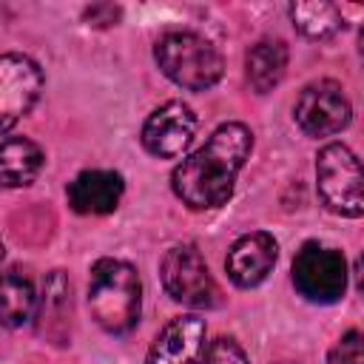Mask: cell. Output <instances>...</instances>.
Masks as SVG:
<instances>
[{"label": "cell", "mask_w": 364, "mask_h": 364, "mask_svg": "<svg viewBox=\"0 0 364 364\" xmlns=\"http://www.w3.org/2000/svg\"><path fill=\"white\" fill-rule=\"evenodd\" d=\"M253 151V134L242 122H222L202 148L185 156L173 173L171 188L191 210L222 208L236 185L239 171L245 168Z\"/></svg>", "instance_id": "6da1fadb"}, {"label": "cell", "mask_w": 364, "mask_h": 364, "mask_svg": "<svg viewBox=\"0 0 364 364\" xmlns=\"http://www.w3.org/2000/svg\"><path fill=\"white\" fill-rule=\"evenodd\" d=\"M88 310L111 336L134 330L142 310V282L136 267L122 259H97L88 276Z\"/></svg>", "instance_id": "7a4b0ae2"}, {"label": "cell", "mask_w": 364, "mask_h": 364, "mask_svg": "<svg viewBox=\"0 0 364 364\" xmlns=\"http://www.w3.org/2000/svg\"><path fill=\"white\" fill-rule=\"evenodd\" d=\"M159 71L185 91H205L219 82L225 60L210 40L196 31H168L154 46Z\"/></svg>", "instance_id": "3957f363"}, {"label": "cell", "mask_w": 364, "mask_h": 364, "mask_svg": "<svg viewBox=\"0 0 364 364\" xmlns=\"http://www.w3.org/2000/svg\"><path fill=\"white\" fill-rule=\"evenodd\" d=\"M316 188L327 210L350 219L364 216V162L344 142H330L318 151Z\"/></svg>", "instance_id": "277c9868"}, {"label": "cell", "mask_w": 364, "mask_h": 364, "mask_svg": "<svg viewBox=\"0 0 364 364\" xmlns=\"http://www.w3.org/2000/svg\"><path fill=\"white\" fill-rule=\"evenodd\" d=\"M159 279H162L165 293L185 307L208 310V307L219 304V287H216L199 247L191 242H179L162 256Z\"/></svg>", "instance_id": "5b68a950"}, {"label": "cell", "mask_w": 364, "mask_h": 364, "mask_svg": "<svg viewBox=\"0 0 364 364\" xmlns=\"http://www.w3.org/2000/svg\"><path fill=\"white\" fill-rule=\"evenodd\" d=\"M293 284L313 304H333L347 287V262L336 247L318 242L301 245L293 259Z\"/></svg>", "instance_id": "8992f818"}, {"label": "cell", "mask_w": 364, "mask_h": 364, "mask_svg": "<svg viewBox=\"0 0 364 364\" xmlns=\"http://www.w3.org/2000/svg\"><path fill=\"white\" fill-rule=\"evenodd\" d=\"M293 117L296 125L307 134V136H333L338 131H344L353 119V108L350 100L344 94V88L333 80H316L307 82L293 105Z\"/></svg>", "instance_id": "52a82bcc"}, {"label": "cell", "mask_w": 364, "mask_h": 364, "mask_svg": "<svg viewBox=\"0 0 364 364\" xmlns=\"http://www.w3.org/2000/svg\"><path fill=\"white\" fill-rule=\"evenodd\" d=\"M43 91V71L26 54H3L0 57V125L3 134L31 111Z\"/></svg>", "instance_id": "ba28073f"}, {"label": "cell", "mask_w": 364, "mask_h": 364, "mask_svg": "<svg viewBox=\"0 0 364 364\" xmlns=\"http://www.w3.org/2000/svg\"><path fill=\"white\" fill-rule=\"evenodd\" d=\"M196 136V114L182 100L159 105L142 125V148L159 159L182 156Z\"/></svg>", "instance_id": "9c48e42d"}, {"label": "cell", "mask_w": 364, "mask_h": 364, "mask_svg": "<svg viewBox=\"0 0 364 364\" xmlns=\"http://www.w3.org/2000/svg\"><path fill=\"white\" fill-rule=\"evenodd\" d=\"M276 239L264 230H253V233H245L239 236L230 250H228V259H225V270H228V279L236 284V287H256L262 284L273 264H276Z\"/></svg>", "instance_id": "30bf717a"}, {"label": "cell", "mask_w": 364, "mask_h": 364, "mask_svg": "<svg viewBox=\"0 0 364 364\" xmlns=\"http://www.w3.org/2000/svg\"><path fill=\"white\" fill-rule=\"evenodd\" d=\"M205 321L199 316L173 318L145 355V364H202Z\"/></svg>", "instance_id": "8fae6325"}, {"label": "cell", "mask_w": 364, "mask_h": 364, "mask_svg": "<svg viewBox=\"0 0 364 364\" xmlns=\"http://www.w3.org/2000/svg\"><path fill=\"white\" fill-rule=\"evenodd\" d=\"M122 193H125V179L117 171H100V168L77 173L65 188L68 205L85 216L114 213Z\"/></svg>", "instance_id": "7c38bea8"}, {"label": "cell", "mask_w": 364, "mask_h": 364, "mask_svg": "<svg viewBox=\"0 0 364 364\" xmlns=\"http://www.w3.org/2000/svg\"><path fill=\"white\" fill-rule=\"evenodd\" d=\"M287 71V46L284 40H273V37H264L259 43H253L245 54V77H247V85L256 91V94H267L273 91L282 77Z\"/></svg>", "instance_id": "4fadbf2b"}, {"label": "cell", "mask_w": 364, "mask_h": 364, "mask_svg": "<svg viewBox=\"0 0 364 364\" xmlns=\"http://www.w3.org/2000/svg\"><path fill=\"white\" fill-rule=\"evenodd\" d=\"M0 168H3V185L6 188L31 185L43 168V151L28 136L6 134L3 148H0Z\"/></svg>", "instance_id": "5bb4252c"}, {"label": "cell", "mask_w": 364, "mask_h": 364, "mask_svg": "<svg viewBox=\"0 0 364 364\" xmlns=\"http://www.w3.org/2000/svg\"><path fill=\"white\" fill-rule=\"evenodd\" d=\"M71 316V284L63 270H54L43 282V301H40V327L46 336L57 338V344H65V327Z\"/></svg>", "instance_id": "9a60e30c"}, {"label": "cell", "mask_w": 364, "mask_h": 364, "mask_svg": "<svg viewBox=\"0 0 364 364\" xmlns=\"http://www.w3.org/2000/svg\"><path fill=\"white\" fill-rule=\"evenodd\" d=\"M293 26L310 37V40H330L336 37L341 28H344V17L341 11L333 6V3H324V0H313V3H293L287 9Z\"/></svg>", "instance_id": "2e32d148"}, {"label": "cell", "mask_w": 364, "mask_h": 364, "mask_svg": "<svg viewBox=\"0 0 364 364\" xmlns=\"http://www.w3.org/2000/svg\"><path fill=\"white\" fill-rule=\"evenodd\" d=\"M37 307V296L31 282L20 270H6L3 276V321L6 327H23L31 321Z\"/></svg>", "instance_id": "e0dca14e"}, {"label": "cell", "mask_w": 364, "mask_h": 364, "mask_svg": "<svg viewBox=\"0 0 364 364\" xmlns=\"http://www.w3.org/2000/svg\"><path fill=\"white\" fill-rule=\"evenodd\" d=\"M330 364H364V333L347 330L330 350Z\"/></svg>", "instance_id": "ac0fdd59"}, {"label": "cell", "mask_w": 364, "mask_h": 364, "mask_svg": "<svg viewBox=\"0 0 364 364\" xmlns=\"http://www.w3.org/2000/svg\"><path fill=\"white\" fill-rule=\"evenodd\" d=\"M202 364H250V361H247L245 350L239 347V341H233L228 336H219L208 344Z\"/></svg>", "instance_id": "d6986e66"}, {"label": "cell", "mask_w": 364, "mask_h": 364, "mask_svg": "<svg viewBox=\"0 0 364 364\" xmlns=\"http://www.w3.org/2000/svg\"><path fill=\"white\" fill-rule=\"evenodd\" d=\"M353 273H355V287H358V293L364 296V253L355 259V267H353Z\"/></svg>", "instance_id": "ffe728a7"}, {"label": "cell", "mask_w": 364, "mask_h": 364, "mask_svg": "<svg viewBox=\"0 0 364 364\" xmlns=\"http://www.w3.org/2000/svg\"><path fill=\"white\" fill-rule=\"evenodd\" d=\"M358 57L364 60V23H361V31H358Z\"/></svg>", "instance_id": "44dd1931"}]
</instances>
